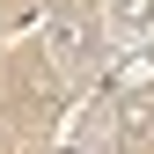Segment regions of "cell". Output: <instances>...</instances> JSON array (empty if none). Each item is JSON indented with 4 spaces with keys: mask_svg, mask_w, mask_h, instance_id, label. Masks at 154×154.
I'll use <instances>...</instances> for the list:
<instances>
[{
    "mask_svg": "<svg viewBox=\"0 0 154 154\" xmlns=\"http://www.w3.org/2000/svg\"><path fill=\"white\" fill-rule=\"evenodd\" d=\"M103 37L110 44H147L154 37V0H103Z\"/></svg>",
    "mask_w": 154,
    "mask_h": 154,
    "instance_id": "1",
    "label": "cell"
},
{
    "mask_svg": "<svg viewBox=\"0 0 154 154\" xmlns=\"http://www.w3.org/2000/svg\"><path fill=\"white\" fill-rule=\"evenodd\" d=\"M51 51H59V66H81V59H88V44H81L73 22H51Z\"/></svg>",
    "mask_w": 154,
    "mask_h": 154,
    "instance_id": "2",
    "label": "cell"
}]
</instances>
